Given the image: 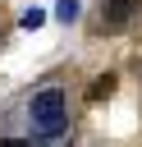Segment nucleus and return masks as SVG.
Segmentation results:
<instances>
[{
    "label": "nucleus",
    "instance_id": "1",
    "mask_svg": "<svg viewBox=\"0 0 142 147\" xmlns=\"http://www.w3.org/2000/svg\"><path fill=\"white\" fill-rule=\"evenodd\" d=\"M27 133H32V142H60L69 133V96H64V87H41L32 96Z\"/></svg>",
    "mask_w": 142,
    "mask_h": 147
},
{
    "label": "nucleus",
    "instance_id": "2",
    "mask_svg": "<svg viewBox=\"0 0 142 147\" xmlns=\"http://www.w3.org/2000/svg\"><path fill=\"white\" fill-rule=\"evenodd\" d=\"M137 9H142V0H105V9L96 18V32H124Z\"/></svg>",
    "mask_w": 142,
    "mask_h": 147
},
{
    "label": "nucleus",
    "instance_id": "3",
    "mask_svg": "<svg viewBox=\"0 0 142 147\" xmlns=\"http://www.w3.org/2000/svg\"><path fill=\"white\" fill-rule=\"evenodd\" d=\"M115 87H119V78H115V74H101V78H96V83L87 87V101H105V96H110Z\"/></svg>",
    "mask_w": 142,
    "mask_h": 147
},
{
    "label": "nucleus",
    "instance_id": "4",
    "mask_svg": "<svg viewBox=\"0 0 142 147\" xmlns=\"http://www.w3.org/2000/svg\"><path fill=\"white\" fill-rule=\"evenodd\" d=\"M78 9H82L78 0H55V18H60V23H73V18H78Z\"/></svg>",
    "mask_w": 142,
    "mask_h": 147
},
{
    "label": "nucleus",
    "instance_id": "5",
    "mask_svg": "<svg viewBox=\"0 0 142 147\" xmlns=\"http://www.w3.org/2000/svg\"><path fill=\"white\" fill-rule=\"evenodd\" d=\"M41 23H46V14H41V9H27V14H23V28H27V32H32V28H41Z\"/></svg>",
    "mask_w": 142,
    "mask_h": 147
},
{
    "label": "nucleus",
    "instance_id": "6",
    "mask_svg": "<svg viewBox=\"0 0 142 147\" xmlns=\"http://www.w3.org/2000/svg\"><path fill=\"white\" fill-rule=\"evenodd\" d=\"M0 147H32V138H0Z\"/></svg>",
    "mask_w": 142,
    "mask_h": 147
}]
</instances>
